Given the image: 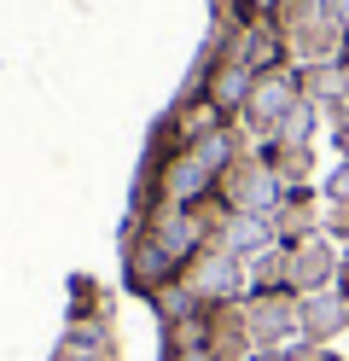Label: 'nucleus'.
I'll use <instances>...</instances> for the list:
<instances>
[{"label": "nucleus", "mask_w": 349, "mask_h": 361, "mask_svg": "<svg viewBox=\"0 0 349 361\" xmlns=\"http://www.w3.org/2000/svg\"><path fill=\"white\" fill-rule=\"evenodd\" d=\"M239 309H245V326H250L256 355H279V350H291L302 338V298H297V291H250Z\"/></svg>", "instance_id": "obj_1"}, {"label": "nucleus", "mask_w": 349, "mask_h": 361, "mask_svg": "<svg viewBox=\"0 0 349 361\" xmlns=\"http://www.w3.org/2000/svg\"><path fill=\"white\" fill-rule=\"evenodd\" d=\"M163 361H221L209 344H163Z\"/></svg>", "instance_id": "obj_6"}, {"label": "nucleus", "mask_w": 349, "mask_h": 361, "mask_svg": "<svg viewBox=\"0 0 349 361\" xmlns=\"http://www.w3.org/2000/svg\"><path fill=\"white\" fill-rule=\"evenodd\" d=\"M186 286L198 291V303L209 309H221V303H245L250 298V280H245V262L239 257H227L221 245H209V251H198L192 262H186Z\"/></svg>", "instance_id": "obj_2"}, {"label": "nucleus", "mask_w": 349, "mask_h": 361, "mask_svg": "<svg viewBox=\"0 0 349 361\" xmlns=\"http://www.w3.org/2000/svg\"><path fill=\"white\" fill-rule=\"evenodd\" d=\"M297 99H302V76H291V71L256 76V82H250V99L239 105V111H245V128L262 134V140H274V128L286 123V111H291Z\"/></svg>", "instance_id": "obj_3"}, {"label": "nucleus", "mask_w": 349, "mask_h": 361, "mask_svg": "<svg viewBox=\"0 0 349 361\" xmlns=\"http://www.w3.org/2000/svg\"><path fill=\"white\" fill-rule=\"evenodd\" d=\"M338 268H343V257H338L320 233H309V239H297V245H291V291H297V298L338 286Z\"/></svg>", "instance_id": "obj_4"}, {"label": "nucleus", "mask_w": 349, "mask_h": 361, "mask_svg": "<svg viewBox=\"0 0 349 361\" xmlns=\"http://www.w3.org/2000/svg\"><path fill=\"white\" fill-rule=\"evenodd\" d=\"M326 198H332V204H349V157L332 169V180H326Z\"/></svg>", "instance_id": "obj_7"}, {"label": "nucleus", "mask_w": 349, "mask_h": 361, "mask_svg": "<svg viewBox=\"0 0 349 361\" xmlns=\"http://www.w3.org/2000/svg\"><path fill=\"white\" fill-rule=\"evenodd\" d=\"M343 326H349V298H343L338 286L309 291V298H302V338H314V344H332Z\"/></svg>", "instance_id": "obj_5"}]
</instances>
